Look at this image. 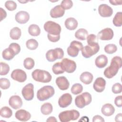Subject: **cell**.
<instances>
[{
    "mask_svg": "<svg viewBox=\"0 0 122 122\" xmlns=\"http://www.w3.org/2000/svg\"><path fill=\"white\" fill-rule=\"evenodd\" d=\"M122 65V59L120 56H115L111 60L110 65L104 71V75L108 79L115 76Z\"/></svg>",
    "mask_w": 122,
    "mask_h": 122,
    "instance_id": "6da1fadb",
    "label": "cell"
},
{
    "mask_svg": "<svg viewBox=\"0 0 122 122\" xmlns=\"http://www.w3.org/2000/svg\"><path fill=\"white\" fill-rule=\"evenodd\" d=\"M31 75L34 80L43 83L49 82L52 79V76L50 72L40 69H36L33 71Z\"/></svg>",
    "mask_w": 122,
    "mask_h": 122,
    "instance_id": "7a4b0ae2",
    "label": "cell"
},
{
    "mask_svg": "<svg viewBox=\"0 0 122 122\" xmlns=\"http://www.w3.org/2000/svg\"><path fill=\"white\" fill-rule=\"evenodd\" d=\"M55 93L54 88L50 85H46L40 89L37 92V99L40 101L47 100Z\"/></svg>",
    "mask_w": 122,
    "mask_h": 122,
    "instance_id": "3957f363",
    "label": "cell"
},
{
    "mask_svg": "<svg viewBox=\"0 0 122 122\" xmlns=\"http://www.w3.org/2000/svg\"><path fill=\"white\" fill-rule=\"evenodd\" d=\"M79 116L80 113L76 110L65 111L60 112L59 114V118L61 122H68L71 120H76Z\"/></svg>",
    "mask_w": 122,
    "mask_h": 122,
    "instance_id": "277c9868",
    "label": "cell"
},
{
    "mask_svg": "<svg viewBox=\"0 0 122 122\" xmlns=\"http://www.w3.org/2000/svg\"><path fill=\"white\" fill-rule=\"evenodd\" d=\"M92 101V97L91 94L88 92H85L75 97V104L78 108L81 109L85 106L90 104Z\"/></svg>",
    "mask_w": 122,
    "mask_h": 122,
    "instance_id": "5b68a950",
    "label": "cell"
},
{
    "mask_svg": "<svg viewBox=\"0 0 122 122\" xmlns=\"http://www.w3.org/2000/svg\"><path fill=\"white\" fill-rule=\"evenodd\" d=\"M44 29L49 34L53 35H60L61 30V26L52 21H47L44 24Z\"/></svg>",
    "mask_w": 122,
    "mask_h": 122,
    "instance_id": "8992f818",
    "label": "cell"
},
{
    "mask_svg": "<svg viewBox=\"0 0 122 122\" xmlns=\"http://www.w3.org/2000/svg\"><path fill=\"white\" fill-rule=\"evenodd\" d=\"M100 50V46L98 42L93 44L87 45L81 50L82 56L85 58H89L96 54Z\"/></svg>",
    "mask_w": 122,
    "mask_h": 122,
    "instance_id": "52a82bcc",
    "label": "cell"
},
{
    "mask_svg": "<svg viewBox=\"0 0 122 122\" xmlns=\"http://www.w3.org/2000/svg\"><path fill=\"white\" fill-rule=\"evenodd\" d=\"M64 56V51L60 48H56L54 49H51L48 51L46 53V58L48 61L53 62L57 59H62Z\"/></svg>",
    "mask_w": 122,
    "mask_h": 122,
    "instance_id": "ba28073f",
    "label": "cell"
},
{
    "mask_svg": "<svg viewBox=\"0 0 122 122\" xmlns=\"http://www.w3.org/2000/svg\"><path fill=\"white\" fill-rule=\"evenodd\" d=\"M83 48L82 44L77 41H73L70 43V45L68 47L67 51L68 54L72 57H76L80 51Z\"/></svg>",
    "mask_w": 122,
    "mask_h": 122,
    "instance_id": "9c48e42d",
    "label": "cell"
},
{
    "mask_svg": "<svg viewBox=\"0 0 122 122\" xmlns=\"http://www.w3.org/2000/svg\"><path fill=\"white\" fill-rule=\"evenodd\" d=\"M21 94L26 101H31L34 97V85L31 83L26 85L22 89Z\"/></svg>",
    "mask_w": 122,
    "mask_h": 122,
    "instance_id": "30bf717a",
    "label": "cell"
},
{
    "mask_svg": "<svg viewBox=\"0 0 122 122\" xmlns=\"http://www.w3.org/2000/svg\"><path fill=\"white\" fill-rule=\"evenodd\" d=\"M61 63L64 71L69 73L73 72L77 67L76 64L74 61L67 58L63 59Z\"/></svg>",
    "mask_w": 122,
    "mask_h": 122,
    "instance_id": "8fae6325",
    "label": "cell"
},
{
    "mask_svg": "<svg viewBox=\"0 0 122 122\" xmlns=\"http://www.w3.org/2000/svg\"><path fill=\"white\" fill-rule=\"evenodd\" d=\"M11 78L19 82H23L27 79V74L25 71L21 69L14 70L10 75Z\"/></svg>",
    "mask_w": 122,
    "mask_h": 122,
    "instance_id": "7c38bea8",
    "label": "cell"
},
{
    "mask_svg": "<svg viewBox=\"0 0 122 122\" xmlns=\"http://www.w3.org/2000/svg\"><path fill=\"white\" fill-rule=\"evenodd\" d=\"M113 30L110 28H106L98 32L97 37L102 41H109L112 39L113 37Z\"/></svg>",
    "mask_w": 122,
    "mask_h": 122,
    "instance_id": "4fadbf2b",
    "label": "cell"
},
{
    "mask_svg": "<svg viewBox=\"0 0 122 122\" xmlns=\"http://www.w3.org/2000/svg\"><path fill=\"white\" fill-rule=\"evenodd\" d=\"M72 100V98L71 94L69 93H64L59 98L58 104L61 108H66L71 104Z\"/></svg>",
    "mask_w": 122,
    "mask_h": 122,
    "instance_id": "5bb4252c",
    "label": "cell"
},
{
    "mask_svg": "<svg viewBox=\"0 0 122 122\" xmlns=\"http://www.w3.org/2000/svg\"><path fill=\"white\" fill-rule=\"evenodd\" d=\"M98 12L102 17H110L113 13V10L106 4H102L98 7Z\"/></svg>",
    "mask_w": 122,
    "mask_h": 122,
    "instance_id": "9a60e30c",
    "label": "cell"
},
{
    "mask_svg": "<svg viewBox=\"0 0 122 122\" xmlns=\"http://www.w3.org/2000/svg\"><path fill=\"white\" fill-rule=\"evenodd\" d=\"M9 104L13 109H18L22 105V99L18 95H13L10 98Z\"/></svg>",
    "mask_w": 122,
    "mask_h": 122,
    "instance_id": "2e32d148",
    "label": "cell"
},
{
    "mask_svg": "<svg viewBox=\"0 0 122 122\" xmlns=\"http://www.w3.org/2000/svg\"><path fill=\"white\" fill-rule=\"evenodd\" d=\"M106 81L102 77L97 78L94 81L93 87L94 90L97 92H102L105 88Z\"/></svg>",
    "mask_w": 122,
    "mask_h": 122,
    "instance_id": "e0dca14e",
    "label": "cell"
},
{
    "mask_svg": "<svg viewBox=\"0 0 122 122\" xmlns=\"http://www.w3.org/2000/svg\"><path fill=\"white\" fill-rule=\"evenodd\" d=\"M15 20L20 24H25L30 19V15L27 11H20L15 15Z\"/></svg>",
    "mask_w": 122,
    "mask_h": 122,
    "instance_id": "ac0fdd59",
    "label": "cell"
},
{
    "mask_svg": "<svg viewBox=\"0 0 122 122\" xmlns=\"http://www.w3.org/2000/svg\"><path fill=\"white\" fill-rule=\"evenodd\" d=\"M15 118L21 122H26L31 118L30 113L25 110L20 109L17 111L15 114Z\"/></svg>",
    "mask_w": 122,
    "mask_h": 122,
    "instance_id": "d6986e66",
    "label": "cell"
},
{
    "mask_svg": "<svg viewBox=\"0 0 122 122\" xmlns=\"http://www.w3.org/2000/svg\"><path fill=\"white\" fill-rule=\"evenodd\" d=\"M56 83L58 88L62 91L67 90L70 86L69 81L64 76L57 77L56 79Z\"/></svg>",
    "mask_w": 122,
    "mask_h": 122,
    "instance_id": "ffe728a7",
    "label": "cell"
},
{
    "mask_svg": "<svg viewBox=\"0 0 122 122\" xmlns=\"http://www.w3.org/2000/svg\"><path fill=\"white\" fill-rule=\"evenodd\" d=\"M65 13V10L61 5H58L51 9L50 11L51 17L52 18H58L62 17Z\"/></svg>",
    "mask_w": 122,
    "mask_h": 122,
    "instance_id": "44dd1931",
    "label": "cell"
},
{
    "mask_svg": "<svg viewBox=\"0 0 122 122\" xmlns=\"http://www.w3.org/2000/svg\"><path fill=\"white\" fill-rule=\"evenodd\" d=\"M95 63L98 68H103L105 67L108 63V58L106 55L101 54L96 58Z\"/></svg>",
    "mask_w": 122,
    "mask_h": 122,
    "instance_id": "7402d4cb",
    "label": "cell"
},
{
    "mask_svg": "<svg viewBox=\"0 0 122 122\" xmlns=\"http://www.w3.org/2000/svg\"><path fill=\"white\" fill-rule=\"evenodd\" d=\"M101 112L104 115L106 116H110L114 113L115 108L112 104L110 103H106L102 106Z\"/></svg>",
    "mask_w": 122,
    "mask_h": 122,
    "instance_id": "603a6c76",
    "label": "cell"
},
{
    "mask_svg": "<svg viewBox=\"0 0 122 122\" xmlns=\"http://www.w3.org/2000/svg\"><path fill=\"white\" fill-rule=\"evenodd\" d=\"M65 26L69 30H74L78 26V21L74 18L70 17L67 18L65 21Z\"/></svg>",
    "mask_w": 122,
    "mask_h": 122,
    "instance_id": "cb8c5ba5",
    "label": "cell"
},
{
    "mask_svg": "<svg viewBox=\"0 0 122 122\" xmlns=\"http://www.w3.org/2000/svg\"><path fill=\"white\" fill-rule=\"evenodd\" d=\"M93 78V75L88 71L82 72L80 77V81L85 84H90L92 82Z\"/></svg>",
    "mask_w": 122,
    "mask_h": 122,
    "instance_id": "d4e9b609",
    "label": "cell"
},
{
    "mask_svg": "<svg viewBox=\"0 0 122 122\" xmlns=\"http://www.w3.org/2000/svg\"><path fill=\"white\" fill-rule=\"evenodd\" d=\"M88 35V31L83 28L78 29L75 33V37L78 40L81 41L85 40Z\"/></svg>",
    "mask_w": 122,
    "mask_h": 122,
    "instance_id": "484cf974",
    "label": "cell"
},
{
    "mask_svg": "<svg viewBox=\"0 0 122 122\" xmlns=\"http://www.w3.org/2000/svg\"><path fill=\"white\" fill-rule=\"evenodd\" d=\"M16 55L12 49L9 47L4 50L2 52V56L3 58L7 61H10Z\"/></svg>",
    "mask_w": 122,
    "mask_h": 122,
    "instance_id": "4316f807",
    "label": "cell"
},
{
    "mask_svg": "<svg viewBox=\"0 0 122 122\" xmlns=\"http://www.w3.org/2000/svg\"><path fill=\"white\" fill-rule=\"evenodd\" d=\"M53 110L52 104L50 102H46L43 104L41 108V112L45 115L51 114Z\"/></svg>",
    "mask_w": 122,
    "mask_h": 122,
    "instance_id": "83f0119b",
    "label": "cell"
},
{
    "mask_svg": "<svg viewBox=\"0 0 122 122\" xmlns=\"http://www.w3.org/2000/svg\"><path fill=\"white\" fill-rule=\"evenodd\" d=\"M21 35V31L20 29L15 27L13 28L10 32V36L11 39L14 40H19Z\"/></svg>",
    "mask_w": 122,
    "mask_h": 122,
    "instance_id": "f1b7e54d",
    "label": "cell"
},
{
    "mask_svg": "<svg viewBox=\"0 0 122 122\" xmlns=\"http://www.w3.org/2000/svg\"><path fill=\"white\" fill-rule=\"evenodd\" d=\"M28 32L32 36H38L40 34L41 29L38 25L32 24L29 26Z\"/></svg>",
    "mask_w": 122,
    "mask_h": 122,
    "instance_id": "f546056e",
    "label": "cell"
},
{
    "mask_svg": "<svg viewBox=\"0 0 122 122\" xmlns=\"http://www.w3.org/2000/svg\"><path fill=\"white\" fill-rule=\"evenodd\" d=\"M12 115V111L9 107L4 106L0 109V115L3 118H9Z\"/></svg>",
    "mask_w": 122,
    "mask_h": 122,
    "instance_id": "4dcf8cb0",
    "label": "cell"
},
{
    "mask_svg": "<svg viewBox=\"0 0 122 122\" xmlns=\"http://www.w3.org/2000/svg\"><path fill=\"white\" fill-rule=\"evenodd\" d=\"M39 45L38 41L33 39L28 40L26 42V46L27 48L30 50H36Z\"/></svg>",
    "mask_w": 122,
    "mask_h": 122,
    "instance_id": "1f68e13d",
    "label": "cell"
},
{
    "mask_svg": "<svg viewBox=\"0 0 122 122\" xmlns=\"http://www.w3.org/2000/svg\"><path fill=\"white\" fill-rule=\"evenodd\" d=\"M113 24L116 27H121L122 25V13L118 12L115 14L112 20Z\"/></svg>",
    "mask_w": 122,
    "mask_h": 122,
    "instance_id": "d6a6232c",
    "label": "cell"
},
{
    "mask_svg": "<svg viewBox=\"0 0 122 122\" xmlns=\"http://www.w3.org/2000/svg\"><path fill=\"white\" fill-rule=\"evenodd\" d=\"M52 71L55 74H60L63 73L65 71L62 66L61 62L55 63L52 67Z\"/></svg>",
    "mask_w": 122,
    "mask_h": 122,
    "instance_id": "836d02e7",
    "label": "cell"
},
{
    "mask_svg": "<svg viewBox=\"0 0 122 122\" xmlns=\"http://www.w3.org/2000/svg\"><path fill=\"white\" fill-rule=\"evenodd\" d=\"M35 65V62L33 59L28 57L24 59L23 61V65L25 69L27 70L32 69Z\"/></svg>",
    "mask_w": 122,
    "mask_h": 122,
    "instance_id": "e575fe53",
    "label": "cell"
},
{
    "mask_svg": "<svg viewBox=\"0 0 122 122\" xmlns=\"http://www.w3.org/2000/svg\"><path fill=\"white\" fill-rule=\"evenodd\" d=\"M83 86L81 84L79 83L74 84L71 89V92L72 94L74 95L79 94L82 92Z\"/></svg>",
    "mask_w": 122,
    "mask_h": 122,
    "instance_id": "d590c367",
    "label": "cell"
},
{
    "mask_svg": "<svg viewBox=\"0 0 122 122\" xmlns=\"http://www.w3.org/2000/svg\"><path fill=\"white\" fill-rule=\"evenodd\" d=\"M117 50V47L114 44H109L104 47V51L108 54H113Z\"/></svg>",
    "mask_w": 122,
    "mask_h": 122,
    "instance_id": "8d00e7d4",
    "label": "cell"
},
{
    "mask_svg": "<svg viewBox=\"0 0 122 122\" xmlns=\"http://www.w3.org/2000/svg\"><path fill=\"white\" fill-rule=\"evenodd\" d=\"M0 75H7L9 71H10V66L9 65L3 62H1L0 63Z\"/></svg>",
    "mask_w": 122,
    "mask_h": 122,
    "instance_id": "74e56055",
    "label": "cell"
},
{
    "mask_svg": "<svg viewBox=\"0 0 122 122\" xmlns=\"http://www.w3.org/2000/svg\"><path fill=\"white\" fill-rule=\"evenodd\" d=\"M10 85V83L7 78H1L0 79V87L3 90H6L9 88Z\"/></svg>",
    "mask_w": 122,
    "mask_h": 122,
    "instance_id": "f35d334b",
    "label": "cell"
},
{
    "mask_svg": "<svg viewBox=\"0 0 122 122\" xmlns=\"http://www.w3.org/2000/svg\"><path fill=\"white\" fill-rule=\"evenodd\" d=\"M5 7L8 10L13 11L16 10L17 8V4L13 0H7L5 3Z\"/></svg>",
    "mask_w": 122,
    "mask_h": 122,
    "instance_id": "ab89813d",
    "label": "cell"
},
{
    "mask_svg": "<svg viewBox=\"0 0 122 122\" xmlns=\"http://www.w3.org/2000/svg\"><path fill=\"white\" fill-rule=\"evenodd\" d=\"M61 6L64 10L70 9L73 6V2L71 0H63L61 3Z\"/></svg>",
    "mask_w": 122,
    "mask_h": 122,
    "instance_id": "60d3db41",
    "label": "cell"
},
{
    "mask_svg": "<svg viewBox=\"0 0 122 122\" xmlns=\"http://www.w3.org/2000/svg\"><path fill=\"white\" fill-rule=\"evenodd\" d=\"M87 42L88 45L93 44L98 42V39L97 36L94 34H91L88 35L87 38Z\"/></svg>",
    "mask_w": 122,
    "mask_h": 122,
    "instance_id": "b9f144b4",
    "label": "cell"
},
{
    "mask_svg": "<svg viewBox=\"0 0 122 122\" xmlns=\"http://www.w3.org/2000/svg\"><path fill=\"white\" fill-rule=\"evenodd\" d=\"M112 92L114 94H118L122 92V86L120 83H116L114 84L112 88Z\"/></svg>",
    "mask_w": 122,
    "mask_h": 122,
    "instance_id": "7bdbcfd3",
    "label": "cell"
},
{
    "mask_svg": "<svg viewBox=\"0 0 122 122\" xmlns=\"http://www.w3.org/2000/svg\"><path fill=\"white\" fill-rule=\"evenodd\" d=\"M9 47L12 49L16 55L19 53L20 51V45L17 43H11L10 44Z\"/></svg>",
    "mask_w": 122,
    "mask_h": 122,
    "instance_id": "ee69618b",
    "label": "cell"
},
{
    "mask_svg": "<svg viewBox=\"0 0 122 122\" xmlns=\"http://www.w3.org/2000/svg\"><path fill=\"white\" fill-rule=\"evenodd\" d=\"M47 37L48 40L53 42H56L58 41L60 39V35H51L49 33L47 34Z\"/></svg>",
    "mask_w": 122,
    "mask_h": 122,
    "instance_id": "f6af8a7d",
    "label": "cell"
},
{
    "mask_svg": "<svg viewBox=\"0 0 122 122\" xmlns=\"http://www.w3.org/2000/svg\"><path fill=\"white\" fill-rule=\"evenodd\" d=\"M114 103L118 107H121L122 106V95L118 96L115 97L114 99Z\"/></svg>",
    "mask_w": 122,
    "mask_h": 122,
    "instance_id": "bcb514c9",
    "label": "cell"
},
{
    "mask_svg": "<svg viewBox=\"0 0 122 122\" xmlns=\"http://www.w3.org/2000/svg\"><path fill=\"white\" fill-rule=\"evenodd\" d=\"M104 119L100 115H96L93 116L92 119L93 122H104Z\"/></svg>",
    "mask_w": 122,
    "mask_h": 122,
    "instance_id": "7dc6e473",
    "label": "cell"
},
{
    "mask_svg": "<svg viewBox=\"0 0 122 122\" xmlns=\"http://www.w3.org/2000/svg\"><path fill=\"white\" fill-rule=\"evenodd\" d=\"M0 21H2L7 16V13L6 11L2 8H0Z\"/></svg>",
    "mask_w": 122,
    "mask_h": 122,
    "instance_id": "c3c4849f",
    "label": "cell"
},
{
    "mask_svg": "<svg viewBox=\"0 0 122 122\" xmlns=\"http://www.w3.org/2000/svg\"><path fill=\"white\" fill-rule=\"evenodd\" d=\"M115 121L116 122H121L122 121V113H118L115 118Z\"/></svg>",
    "mask_w": 122,
    "mask_h": 122,
    "instance_id": "681fc988",
    "label": "cell"
},
{
    "mask_svg": "<svg viewBox=\"0 0 122 122\" xmlns=\"http://www.w3.org/2000/svg\"><path fill=\"white\" fill-rule=\"evenodd\" d=\"M110 3H111L113 5H122V1L120 0H109Z\"/></svg>",
    "mask_w": 122,
    "mask_h": 122,
    "instance_id": "f907efd6",
    "label": "cell"
},
{
    "mask_svg": "<svg viewBox=\"0 0 122 122\" xmlns=\"http://www.w3.org/2000/svg\"><path fill=\"white\" fill-rule=\"evenodd\" d=\"M57 120L56 119V118L55 117L53 116H51L49 117L48 119L46 120V122H57Z\"/></svg>",
    "mask_w": 122,
    "mask_h": 122,
    "instance_id": "816d5d0a",
    "label": "cell"
},
{
    "mask_svg": "<svg viewBox=\"0 0 122 122\" xmlns=\"http://www.w3.org/2000/svg\"><path fill=\"white\" fill-rule=\"evenodd\" d=\"M18 1L19 2H20V3H26V2H27L28 1H20V0H18Z\"/></svg>",
    "mask_w": 122,
    "mask_h": 122,
    "instance_id": "f5cc1de1",
    "label": "cell"
}]
</instances>
